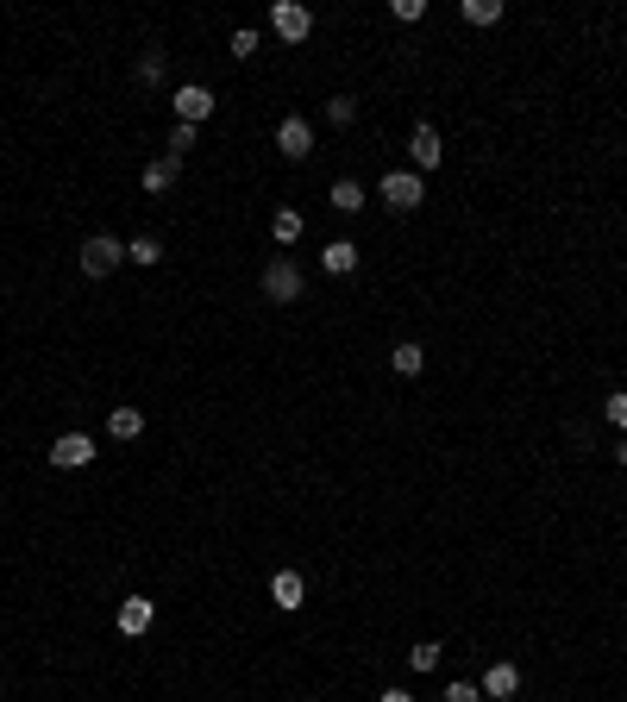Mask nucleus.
Listing matches in <instances>:
<instances>
[{
    "mask_svg": "<svg viewBox=\"0 0 627 702\" xmlns=\"http://www.w3.org/2000/svg\"><path fill=\"white\" fill-rule=\"evenodd\" d=\"M258 289H264V301L289 308V301H301L308 276H301V264H295V257H270V264H264V276H258Z\"/></svg>",
    "mask_w": 627,
    "mask_h": 702,
    "instance_id": "nucleus-1",
    "label": "nucleus"
},
{
    "mask_svg": "<svg viewBox=\"0 0 627 702\" xmlns=\"http://www.w3.org/2000/svg\"><path fill=\"white\" fill-rule=\"evenodd\" d=\"M377 195H383L389 214H414V207L427 201V182H421V170H389V176L377 182Z\"/></svg>",
    "mask_w": 627,
    "mask_h": 702,
    "instance_id": "nucleus-2",
    "label": "nucleus"
},
{
    "mask_svg": "<svg viewBox=\"0 0 627 702\" xmlns=\"http://www.w3.org/2000/svg\"><path fill=\"white\" fill-rule=\"evenodd\" d=\"M76 264H82V276H95V283H101V276H113V270L126 264V245L107 239V232H95V239H82V257H76Z\"/></svg>",
    "mask_w": 627,
    "mask_h": 702,
    "instance_id": "nucleus-3",
    "label": "nucleus"
},
{
    "mask_svg": "<svg viewBox=\"0 0 627 702\" xmlns=\"http://www.w3.org/2000/svg\"><path fill=\"white\" fill-rule=\"evenodd\" d=\"M270 32L283 44H301L314 32V7H301V0H276V7H270Z\"/></svg>",
    "mask_w": 627,
    "mask_h": 702,
    "instance_id": "nucleus-4",
    "label": "nucleus"
},
{
    "mask_svg": "<svg viewBox=\"0 0 627 702\" xmlns=\"http://www.w3.org/2000/svg\"><path fill=\"white\" fill-rule=\"evenodd\" d=\"M170 107H176V120H182V126H201V120H214V95H207L201 82H182L176 95H170Z\"/></svg>",
    "mask_w": 627,
    "mask_h": 702,
    "instance_id": "nucleus-5",
    "label": "nucleus"
},
{
    "mask_svg": "<svg viewBox=\"0 0 627 702\" xmlns=\"http://www.w3.org/2000/svg\"><path fill=\"white\" fill-rule=\"evenodd\" d=\"M276 151H283L289 163H301V157H308V151H314V126H308V120H301V113H289V120H283V126H276Z\"/></svg>",
    "mask_w": 627,
    "mask_h": 702,
    "instance_id": "nucleus-6",
    "label": "nucleus"
},
{
    "mask_svg": "<svg viewBox=\"0 0 627 702\" xmlns=\"http://www.w3.org/2000/svg\"><path fill=\"white\" fill-rule=\"evenodd\" d=\"M51 464H57V471H82V464H95V439H88V433H63L51 446Z\"/></svg>",
    "mask_w": 627,
    "mask_h": 702,
    "instance_id": "nucleus-7",
    "label": "nucleus"
},
{
    "mask_svg": "<svg viewBox=\"0 0 627 702\" xmlns=\"http://www.w3.org/2000/svg\"><path fill=\"white\" fill-rule=\"evenodd\" d=\"M483 696H496V702H508V696H515L521 690V665L515 659H496L490 671H483V684H477Z\"/></svg>",
    "mask_w": 627,
    "mask_h": 702,
    "instance_id": "nucleus-8",
    "label": "nucleus"
},
{
    "mask_svg": "<svg viewBox=\"0 0 627 702\" xmlns=\"http://www.w3.org/2000/svg\"><path fill=\"white\" fill-rule=\"evenodd\" d=\"M408 151H414V170H421V176H427V170H439V157H446V151H439V132H433L427 120L408 132Z\"/></svg>",
    "mask_w": 627,
    "mask_h": 702,
    "instance_id": "nucleus-9",
    "label": "nucleus"
},
{
    "mask_svg": "<svg viewBox=\"0 0 627 702\" xmlns=\"http://www.w3.org/2000/svg\"><path fill=\"white\" fill-rule=\"evenodd\" d=\"M270 602L283 608V615H295V608L308 602V583H301V571H276V577H270Z\"/></svg>",
    "mask_w": 627,
    "mask_h": 702,
    "instance_id": "nucleus-10",
    "label": "nucleus"
},
{
    "mask_svg": "<svg viewBox=\"0 0 627 702\" xmlns=\"http://www.w3.org/2000/svg\"><path fill=\"white\" fill-rule=\"evenodd\" d=\"M358 264H364V251H358L352 239H333L327 251H320V270H327V276H352Z\"/></svg>",
    "mask_w": 627,
    "mask_h": 702,
    "instance_id": "nucleus-11",
    "label": "nucleus"
},
{
    "mask_svg": "<svg viewBox=\"0 0 627 702\" xmlns=\"http://www.w3.org/2000/svg\"><path fill=\"white\" fill-rule=\"evenodd\" d=\"M176 176H182V157H151L145 163V195H170Z\"/></svg>",
    "mask_w": 627,
    "mask_h": 702,
    "instance_id": "nucleus-12",
    "label": "nucleus"
},
{
    "mask_svg": "<svg viewBox=\"0 0 627 702\" xmlns=\"http://www.w3.org/2000/svg\"><path fill=\"white\" fill-rule=\"evenodd\" d=\"M145 627H151V602H145V596H126V602H120V634L138 640Z\"/></svg>",
    "mask_w": 627,
    "mask_h": 702,
    "instance_id": "nucleus-13",
    "label": "nucleus"
},
{
    "mask_svg": "<svg viewBox=\"0 0 627 702\" xmlns=\"http://www.w3.org/2000/svg\"><path fill=\"white\" fill-rule=\"evenodd\" d=\"M107 433H113V439H138V433H145V414H138L132 402L107 408Z\"/></svg>",
    "mask_w": 627,
    "mask_h": 702,
    "instance_id": "nucleus-14",
    "label": "nucleus"
},
{
    "mask_svg": "<svg viewBox=\"0 0 627 702\" xmlns=\"http://www.w3.org/2000/svg\"><path fill=\"white\" fill-rule=\"evenodd\" d=\"M389 364H396V377H421V370H427V351L414 345V339H402L396 351H389Z\"/></svg>",
    "mask_w": 627,
    "mask_h": 702,
    "instance_id": "nucleus-15",
    "label": "nucleus"
},
{
    "mask_svg": "<svg viewBox=\"0 0 627 702\" xmlns=\"http://www.w3.org/2000/svg\"><path fill=\"white\" fill-rule=\"evenodd\" d=\"M327 201L339 207V214H364V182H352V176H339Z\"/></svg>",
    "mask_w": 627,
    "mask_h": 702,
    "instance_id": "nucleus-16",
    "label": "nucleus"
},
{
    "mask_svg": "<svg viewBox=\"0 0 627 702\" xmlns=\"http://www.w3.org/2000/svg\"><path fill=\"white\" fill-rule=\"evenodd\" d=\"M458 19H464V26H496L502 0H458Z\"/></svg>",
    "mask_w": 627,
    "mask_h": 702,
    "instance_id": "nucleus-17",
    "label": "nucleus"
},
{
    "mask_svg": "<svg viewBox=\"0 0 627 702\" xmlns=\"http://www.w3.org/2000/svg\"><path fill=\"white\" fill-rule=\"evenodd\" d=\"M126 257H132V264H145V270H157V264H164V239H151V232H138V239L126 245Z\"/></svg>",
    "mask_w": 627,
    "mask_h": 702,
    "instance_id": "nucleus-18",
    "label": "nucleus"
},
{
    "mask_svg": "<svg viewBox=\"0 0 627 702\" xmlns=\"http://www.w3.org/2000/svg\"><path fill=\"white\" fill-rule=\"evenodd\" d=\"M270 239L276 245H295L301 239V214H295V207H276V214H270Z\"/></svg>",
    "mask_w": 627,
    "mask_h": 702,
    "instance_id": "nucleus-19",
    "label": "nucleus"
},
{
    "mask_svg": "<svg viewBox=\"0 0 627 702\" xmlns=\"http://www.w3.org/2000/svg\"><path fill=\"white\" fill-rule=\"evenodd\" d=\"M439 659H446V646H439V640H421V646L408 652V665H414V671H439Z\"/></svg>",
    "mask_w": 627,
    "mask_h": 702,
    "instance_id": "nucleus-20",
    "label": "nucleus"
},
{
    "mask_svg": "<svg viewBox=\"0 0 627 702\" xmlns=\"http://www.w3.org/2000/svg\"><path fill=\"white\" fill-rule=\"evenodd\" d=\"M138 82H145V88L164 82V51H145V57H138Z\"/></svg>",
    "mask_w": 627,
    "mask_h": 702,
    "instance_id": "nucleus-21",
    "label": "nucleus"
},
{
    "mask_svg": "<svg viewBox=\"0 0 627 702\" xmlns=\"http://www.w3.org/2000/svg\"><path fill=\"white\" fill-rule=\"evenodd\" d=\"M327 120H333V126H352V120H358V101H352V95H333V101H327Z\"/></svg>",
    "mask_w": 627,
    "mask_h": 702,
    "instance_id": "nucleus-22",
    "label": "nucleus"
},
{
    "mask_svg": "<svg viewBox=\"0 0 627 702\" xmlns=\"http://www.w3.org/2000/svg\"><path fill=\"white\" fill-rule=\"evenodd\" d=\"M195 138H201V126H182V120H176V132H170V157H189Z\"/></svg>",
    "mask_w": 627,
    "mask_h": 702,
    "instance_id": "nucleus-23",
    "label": "nucleus"
},
{
    "mask_svg": "<svg viewBox=\"0 0 627 702\" xmlns=\"http://www.w3.org/2000/svg\"><path fill=\"white\" fill-rule=\"evenodd\" d=\"M602 414H609V427H621V433H627V389H615L609 402H602Z\"/></svg>",
    "mask_w": 627,
    "mask_h": 702,
    "instance_id": "nucleus-24",
    "label": "nucleus"
},
{
    "mask_svg": "<svg viewBox=\"0 0 627 702\" xmlns=\"http://www.w3.org/2000/svg\"><path fill=\"white\" fill-rule=\"evenodd\" d=\"M389 13H396L402 26H414V19H427V0H389Z\"/></svg>",
    "mask_w": 627,
    "mask_h": 702,
    "instance_id": "nucleus-25",
    "label": "nucleus"
},
{
    "mask_svg": "<svg viewBox=\"0 0 627 702\" xmlns=\"http://www.w3.org/2000/svg\"><path fill=\"white\" fill-rule=\"evenodd\" d=\"M232 57H258V32H251V26H239V32H232Z\"/></svg>",
    "mask_w": 627,
    "mask_h": 702,
    "instance_id": "nucleus-26",
    "label": "nucleus"
},
{
    "mask_svg": "<svg viewBox=\"0 0 627 702\" xmlns=\"http://www.w3.org/2000/svg\"><path fill=\"white\" fill-rule=\"evenodd\" d=\"M446 702H483V690L464 684V677H452V684H446Z\"/></svg>",
    "mask_w": 627,
    "mask_h": 702,
    "instance_id": "nucleus-27",
    "label": "nucleus"
},
{
    "mask_svg": "<svg viewBox=\"0 0 627 702\" xmlns=\"http://www.w3.org/2000/svg\"><path fill=\"white\" fill-rule=\"evenodd\" d=\"M377 702H414V690H383Z\"/></svg>",
    "mask_w": 627,
    "mask_h": 702,
    "instance_id": "nucleus-28",
    "label": "nucleus"
},
{
    "mask_svg": "<svg viewBox=\"0 0 627 702\" xmlns=\"http://www.w3.org/2000/svg\"><path fill=\"white\" fill-rule=\"evenodd\" d=\"M615 458H621V471H627V439H621V446H615Z\"/></svg>",
    "mask_w": 627,
    "mask_h": 702,
    "instance_id": "nucleus-29",
    "label": "nucleus"
}]
</instances>
